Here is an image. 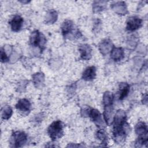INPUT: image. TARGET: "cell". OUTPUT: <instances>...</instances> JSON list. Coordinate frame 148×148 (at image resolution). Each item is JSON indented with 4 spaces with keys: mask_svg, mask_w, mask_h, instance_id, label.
<instances>
[{
    "mask_svg": "<svg viewBox=\"0 0 148 148\" xmlns=\"http://www.w3.org/2000/svg\"><path fill=\"white\" fill-rule=\"evenodd\" d=\"M80 58L83 60H88L91 58L92 49L88 44H82L79 46Z\"/></svg>",
    "mask_w": 148,
    "mask_h": 148,
    "instance_id": "cell-11",
    "label": "cell"
},
{
    "mask_svg": "<svg viewBox=\"0 0 148 148\" xmlns=\"http://www.w3.org/2000/svg\"><path fill=\"white\" fill-rule=\"evenodd\" d=\"M113 48V45L109 39L103 40L99 45V50L103 56H105L110 53Z\"/></svg>",
    "mask_w": 148,
    "mask_h": 148,
    "instance_id": "cell-12",
    "label": "cell"
},
{
    "mask_svg": "<svg viewBox=\"0 0 148 148\" xmlns=\"http://www.w3.org/2000/svg\"><path fill=\"white\" fill-rule=\"evenodd\" d=\"M96 76V68L94 66L87 68L82 74V79L86 81H91Z\"/></svg>",
    "mask_w": 148,
    "mask_h": 148,
    "instance_id": "cell-15",
    "label": "cell"
},
{
    "mask_svg": "<svg viewBox=\"0 0 148 148\" xmlns=\"http://www.w3.org/2000/svg\"><path fill=\"white\" fill-rule=\"evenodd\" d=\"M74 25L72 21L65 20L62 24L61 31L64 37H67L69 34H72L73 32Z\"/></svg>",
    "mask_w": 148,
    "mask_h": 148,
    "instance_id": "cell-14",
    "label": "cell"
},
{
    "mask_svg": "<svg viewBox=\"0 0 148 148\" xmlns=\"http://www.w3.org/2000/svg\"><path fill=\"white\" fill-rule=\"evenodd\" d=\"M142 102H143V104H147V94H146L145 95H144L143 97Z\"/></svg>",
    "mask_w": 148,
    "mask_h": 148,
    "instance_id": "cell-28",
    "label": "cell"
},
{
    "mask_svg": "<svg viewBox=\"0 0 148 148\" xmlns=\"http://www.w3.org/2000/svg\"><path fill=\"white\" fill-rule=\"evenodd\" d=\"M135 132L138 135V138L147 140V127L145 123L143 121L138 122L135 128Z\"/></svg>",
    "mask_w": 148,
    "mask_h": 148,
    "instance_id": "cell-6",
    "label": "cell"
},
{
    "mask_svg": "<svg viewBox=\"0 0 148 148\" xmlns=\"http://www.w3.org/2000/svg\"><path fill=\"white\" fill-rule=\"evenodd\" d=\"M127 116L125 112L121 109L117 111L113 117V127H119L124 125L126 123Z\"/></svg>",
    "mask_w": 148,
    "mask_h": 148,
    "instance_id": "cell-9",
    "label": "cell"
},
{
    "mask_svg": "<svg viewBox=\"0 0 148 148\" xmlns=\"http://www.w3.org/2000/svg\"><path fill=\"white\" fill-rule=\"evenodd\" d=\"M64 125L60 120L53 121L48 127L47 133L53 140L61 138L64 134Z\"/></svg>",
    "mask_w": 148,
    "mask_h": 148,
    "instance_id": "cell-2",
    "label": "cell"
},
{
    "mask_svg": "<svg viewBox=\"0 0 148 148\" xmlns=\"http://www.w3.org/2000/svg\"><path fill=\"white\" fill-rule=\"evenodd\" d=\"M29 42L32 46H38L42 49L45 47L46 39L41 32L38 31H35L32 32L30 36Z\"/></svg>",
    "mask_w": 148,
    "mask_h": 148,
    "instance_id": "cell-4",
    "label": "cell"
},
{
    "mask_svg": "<svg viewBox=\"0 0 148 148\" xmlns=\"http://www.w3.org/2000/svg\"><path fill=\"white\" fill-rule=\"evenodd\" d=\"M112 9L117 14L125 15L128 13L126 4L123 1L114 2L110 5Z\"/></svg>",
    "mask_w": 148,
    "mask_h": 148,
    "instance_id": "cell-10",
    "label": "cell"
},
{
    "mask_svg": "<svg viewBox=\"0 0 148 148\" xmlns=\"http://www.w3.org/2000/svg\"><path fill=\"white\" fill-rule=\"evenodd\" d=\"M96 136L97 139L101 141V144L103 145V146H106L108 142V135L106 131L101 128L97 131Z\"/></svg>",
    "mask_w": 148,
    "mask_h": 148,
    "instance_id": "cell-21",
    "label": "cell"
},
{
    "mask_svg": "<svg viewBox=\"0 0 148 148\" xmlns=\"http://www.w3.org/2000/svg\"><path fill=\"white\" fill-rule=\"evenodd\" d=\"M106 3V1H94L92 4L93 11L94 12H99L103 10Z\"/></svg>",
    "mask_w": 148,
    "mask_h": 148,
    "instance_id": "cell-24",
    "label": "cell"
},
{
    "mask_svg": "<svg viewBox=\"0 0 148 148\" xmlns=\"http://www.w3.org/2000/svg\"><path fill=\"white\" fill-rule=\"evenodd\" d=\"M9 57L5 51V50L1 49V61L2 62H6L8 61Z\"/></svg>",
    "mask_w": 148,
    "mask_h": 148,
    "instance_id": "cell-25",
    "label": "cell"
},
{
    "mask_svg": "<svg viewBox=\"0 0 148 148\" xmlns=\"http://www.w3.org/2000/svg\"><path fill=\"white\" fill-rule=\"evenodd\" d=\"M27 140V134L23 131H16L13 133L10 142L11 147H20L25 145Z\"/></svg>",
    "mask_w": 148,
    "mask_h": 148,
    "instance_id": "cell-3",
    "label": "cell"
},
{
    "mask_svg": "<svg viewBox=\"0 0 148 148\" xmlns=\"http://www.w3.org/2000/svg\"><path fill=\"white\" fill-rule=\"evenodd\" d=\"M89 116L91 117L92 121H93L97 126L101 128L105 127V124L102 117V115L98 110L91 108Z\"/></svg>",
    "mask_w": 148,
    "mask_h": 148,
    "instance_id": "cell-7",
    "label": "cell"
},
{
    "mask_svg": "<svg viewBox=\"0 0 148 148\" xmlns=\"http://www.w3.org/2000/svg\"><path fill=\"white\" fill-rule=\"evenodd\" d=\"M113 109L112 105L104 106V112H103V118L105 120L107 125H109L113 120Z\"/></svg>",
    "mask_w": 148,
    "mask_h": 148,
    "instance_id": "cell-18",
    "label": "cell"
},
{
    "mask_svg": "<svg viewBox=\"0 0 148 148\" xmlns=\"http://www.w3.org/2000/svg\"><path fill=\"white\" fill-rule=\"evenodd\" d=\"M23 24V18L19 15L14 16L9 21L11 29L14 32L19 31Z\"/></svg>",
    "mask_w": 148,
    "mask_h": 148,
    "instance_id": "cell-13",
    "label": "cell"
},
{
    "mask_svg": "<svg viewBox=\"0 0 148 148\" xmlns=\"http://www.w3.org/2000/svg\"><path fill=\"white\" fill-rule=\"evenodd\" d=\"M130 85L127 83H121L119 84V99L123 100L128 94Z\"/></svg>",
    "mask_w": 148,
    "mask_h": 148,
    "instance_id": "cell-19",
    "label": "cell"
},
{
    "mask_svg": "<svg viewBox=\"0 0 148 148\" xmlns=\"http://www.w3.org/2000/svg\"><path fill=\"white\" fill-rule=\"evenodd\" d=\"M16 108L21 113L26 115L30 111L31 103L27 99H21L16 105Z\"/></svg>",
    "mask_w": 148,
    "mask_h": 148,
    "instance_id": "cell-8",
    "label": "cell"
},
{
    "mask_svg": "<svg viewBox=\"0 0 148 148\" xmlns=\"http://www.w3.org/2000/svg\"><path fill=\"white\" fill-rule=\"evenodd\" d=\"M124 52L121 47H113L110 51V57L114 61H119L124 58Z\"/></svg>",
    "mask_w": 148,
    "mask_h": 148,
    "instance_id": "cell-17",
    "label": "cell"
},
{
    "mask_svg": "<svg viewBox=\"0 0 148 148\" xmlns=\"http://www.w3.org/2000/svg\"><path fill=\"white\" fill-rule=\"evenodd\" d=\"M13 110L9 106H5L3 108L1 113L2 119L3 120H8L12 115Z\"/></svg>",
    "mask_w": 148,
    "mask_h": 148,
    "instance_id": "cell-23",
    "label": "cell"
},
{
    "mask_svg": "<svg viewBox=\"0 0 148 148\" xmlns=\"http://www.w3.org/2000/svg\"><path fill=\"white\" fill-rule=\"evenodd\" d=\"M130 130V127L127 123L121 126L113 127V136L115 142L117 144L123 143Z\"/></svg>",
    "mask_w": 148,
    "mask_h": 148,
    "instance_id": "cell-1",
    "label": "cell"
},
{
    "mask_svg": "<svg viewBox=\"0 0 148 148\" xmlns=\"http://www.w3.org/2000/svg\"><path fill=\"white\" fill-rule=\"evenodd\" d=\"M28 82L25 80V81H24V83H23V81L21 82V83H20L18 84V91H20V92H22V91H24L23 90V88H25L26 87V85L27 84V83Z\"/></svg>",
    "mask_w": 148,
    "mask_h": 148,
    "instance_id": "cell-27",
    "label": "cell"
},
{
    "mask_svg": "<svg viewBox=\"0 0 148 148\" xmlns=\"http://www.w3.org/2000/svg\"><path fill=\"white\" fill-rule=\"evenodd\" d=\"M91 108L88 106H85L83 109L81 110V114L83 117H87L89 116L90 112L91 110Z\"/></svg>",
    "mask_w": 148,
    "mask_h": 148,
    "instance_id": "cell-26",
    "label": "cell"
},
{
    "mask_svg": "<svg viewBox=\"0 0 148 148\" xmlns=\"http://www.w3.org/2000/svg\"><path fill=\"white\" fill-rule=\"evenodd\" d=\"M103 104L104 106L112 105L113 101V95L110 91H106L103 95Z\"/></svg>",
    "mask_w": 148,
    "mask_h": 148,
    "instance_id": "cell-22",
    "label": "cell"
},
{
    "mask_svg": "<svg viewBox=\"0 0 148 148\" xmlns=\"http://www.w3.org/2000/svg\"><path fill=\"white\" fill-rule=\"evenodd\" d=\"M142 24V20L136 16H132L127 21L126 28L130 31H134L139 28Z\"/></svg>",
    "mask_w": 148,
    "mask_h": 148,
    "instance_id": "cell-5",
    "label": "cell"
},
{
    "mask_svg": "<svg viewBox=\"0 0 148 148\" xmlns=\"http://www.w3.org/2000/svg\"><path fill=\"white\" fill-rule=\"evenodd\" d=\"M21 2L23 3H28L29 1H20Z\"/></svg>",
    "mask_w": 148,
    "mask_h": 148,
    "instance_id": "cell-29",
    "label": "cell"
},
{
    "mask_svg": "<svg viewBox=\"0 0 148 148\" xmlns=\"http://www.w3.org/2000/svg\"><path fill=\"white\" fill-rule=\"evenodd\" d=\"M32 82L36 88H40L43 86L45 82V75L42 72H37L32 76Z\"/></svg>",
    "mask_w": 148,
    "mask_h": 148,
    "instance_id": "cell-16",
    "label": "cell"
},
{
    "mask_svg": "<svg viewBox=\"0 0 148 148\" xmlns=\"http://www.w3.org/2000/svg\"><path fill=\"white\" fill-rule=\"evenodd\" d=\"M57 17L58 14L57 12L53 9L50 10L47 13L46 15L45 22L46 24H53L57 21Z\"/></svg>",
    "mask_w": 148,
    "mask_h": 148,
    "instance_id": "cell-20",
    "label": "cell"
}]
</instances>
